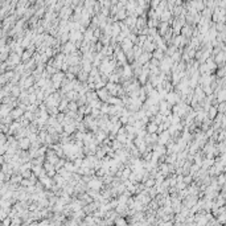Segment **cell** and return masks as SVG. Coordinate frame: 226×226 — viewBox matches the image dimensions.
<instances>
[{
  "label": "cell",
  "mask_w": 226,
  "mask_h": 226,
  "mask_svg": "<svg viewBox=\"0 0 226 226\" xmlns=\"http://www.w3.org/2000/svg\"><path fill=\"white\" fill-rule=\"evenodd\" d=\"M148 131H149V132H155V131H156V123L148 124Z\"/></svg>",
  "instance_id": "6da1fadb"
}]
</instances>
